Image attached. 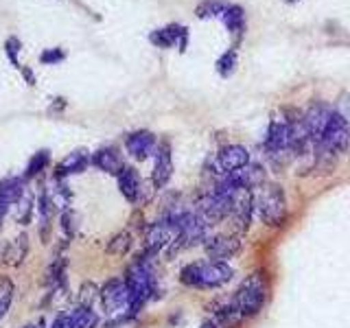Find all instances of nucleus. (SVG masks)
Segmentation results:
<instances>
[{"mask_svg":"<svg viewBox=\"0 0 350 328\" xmlns=\"http://www.w3.org/2000/svg\"><path fill=\"white\" fill-rule=\"evenodd\" d=\"M234 276L232 267L228 262L219 260H204V262H191L180 271V282L186 287L195 289H217Z\"/></svg>","mask_w":350,"mask_h":328,"instance_id":"f257e3e1","label":"nucleus"},{"mask_svg":"<svg viewBox=\"0 0 350 328\" xmlns=\"http://www.w3.org/2000/svg\"><path fill=\"white\" fill-rule=\"evenodd\" d=\"M256 210L260 221L269 228H280L287 221V200L278 184H265L256 197Z\"/></svg>","mask_w":350,"mask_h":328,"instance_id":"f03ea898","label":"nucleus"},{"mask_svg":"<svg viewBox=\"0 0 350 328\" xmlns=\"http://www.w3.org/2000/svg\"><path fill=\"white\" fill-rule=\"evenodd\" d=\"M267 298V282L262 278V273H252L250 278L241 282V287L232 295V302L237 309L243 313V317H254L262 311Z\"/></svg>","mask_w":350,"mask_h":328,"instance_id":"7ed1b4c3","label":"nucleus"},{"mask_svg":"<svg viewBox=\"0 0 350 328\" xmlns=\"http://www.w3.org/2000/svg\"><path fill=\"white\" fill-rule=\"evenodd\" d=\"M317 147L322 151L331 153V156L339 158V153H344L350 145V127H348V120L339 114L333 112L331 118H328V125L324 129V136L320 142H315Z\"/></svg>","mask_w":350,"mask_h":328,"instance_id":"20e7f679","label":"nucleus"},{"mask_svg":"<svg viewBox=\"0 0 350 328\" xmlns=\"http://www.w3.org/2000/svg\"><path fill=\"white\" fill-rule=\"evenodd\" d=\"M118 189L123 193V197L131 204H147L151 200V189L140 180V175L134 167H125L116 175Z\"/></svg>","mask_w":350,"mask_h":328,"instance_id":"39448f33","label":"nucleus"},{"mask_svg":"<svg viewBox=\"0 0 350 328\" xmlns=\"http://www.w3.org/2000/svg\"><path fill=\"white\" fill-rule=\"evenodd\" d=\"M254 193L250 189H237L234 197H232V213H230L228 219H232L234 230L237 232H245L252 223V215H254Z\"/></svg>","mask_w":350,"mask_h":328,"instance_id":"423d86ee","label":"nucleus"},{"mask_svg":"<svg viewBox=\"0 0 350 328\" xmlns=\"http://www.w3.org/2000/svg\"><path fill=\"white\" fill-rule=\"evenodd\" d=\"M101 302H103V309L114 315L118 311H129V302H131V293H129V287L125 280H109L105 282V287L101 289Z\"/></svg>","mask_w":350,"mask_h":328,"instance_id":"0eeeda50","label":"nucleus"},{"mask_svg":"<svg viewBox=\"0 0 350 328\" xmlns=\"http://www.w3.org/2000/svg\"><path fill=\"white\" fill-rule=\"evenodd\" d=\"M239 249H241V238L234 234H215L204 241V251L211 260L226 262L228 258L237 256Z\"/></svg>","mask_w":350,"mask_h":328,"instance_id":"6e6552de","label":"nucleus"},{"mask_svg":"<svg viewBox=\"0 0 350 328\" xmlns=\"http://www.w3.org/2000/svg\"><path fill=\"white\" fill-rule=\"evenodd\" d=\"M178 232H175V228L169 223V219H160V221L151 223L147 230H145V249L151 251V254H158L160 249L169 247Z\"/></svg>","mask_w":350,"mask_h":328,"instance_id":"1a4fd4ad","label":"nucleus"},{"mask_svg":"<svg viewBox=\"0 0 350 328\" xmlns=\"http://www.w3.org/2000/svg\"><path fill=\"white\" fill-rule=\"evenodd\" d=\"M151 44H156L158 49H180L186 51V44H189V29L180 27V25H169L164 29H156L149 36Z\"/></svg>","mask_w":350,"mask_h":328,"instance_id":"9d476101","label":"nucleus"},{"mask_svg":"<svg viewBox=\"0 0 350 328\" xmlns=\"http://www.w3.org/2000/svg\"><path fill=\"white\" fill-rule=\"evenodd\" d=\"M331 114H333V109L328 107L326 103H320V101H315L304 112V125H306V131H309V136H311L313 142L322 140L324 129L328 125V118H331Z\"/></svg>","mask_w":350,"mask_h":328,"instance_id":"9b49d317","label":"nucleus"},{"mask_svg":"<svg viewBox=\"0 0 350 328\" xmlns=\"http://www.w3.org/2000/svg\"><path fill=\"white\" fill-rule=\"evenodd\" d=\"M173 175V160H171V149L169 142H162L156 149V160H153V171H151V184L153 189H164L169 184Z\"/></svg>","mask_w":350,"mask_h":328,"instance_id":"f8f14e48","label":"nucleus"},{"mask_svg":"<svg viewBox=\"0 0 350 328\" xmlns=\"http://www.w3.org/2000/svg\"><path fill=\"white\" fill-rule=\"evenodd\" d=\"M125 147H127V153L131 158L136 160H147L153 151L158 149V142H156V136L151 134V131H134V134H129L125 138Z\"/></svg>","mask_w":350,"mask_h":328,"instance_id":"ddd939ff","label":"nucleus"},{"mask_svg":"<svg viewBox=\"0 0 350 328\" xmlns=\"http://www.w3.org/2000/svg\"><path fill=\"white\" fill-rule=\"evenodd\" d=\"M217 164L224 173H234V171H241L243 167H247L250 153L241 145H226L217 153Z\"/></svg>","mask_w":350,"mask_h":328,"instance_id":"4468645a","label":"nucleus"},{"mask_svg":"<svg viewBox=\"0 0 350 328\" xmlns=\"http://www.w3.org/2000/svg\"><path fill=\"white\" fill-rule=\"evenodd\" d=\"M90 162H92V158L85 149H75L72 153H68V156L57 164V167H55V178L62 180V178H66V175L83 173Z\"/></svg>","mask_w":350,"mask_h":328,"instance_id":"2eb2a0df","label":"nucleus"},{"mask_svg":"<svg viewBox=\"0 0 350 328\" xmlns=\"http://www.w3.org/2000/svg\"><path fill=\"white\" fill-rule=\"evenodd\" d=\"M228 175L232 178V182L237 186H241V189H250V191L262 189V186H265V178H267V173L260 164H247V167H243L241 171L228 173Z\"/></svg>","mask_w":350,"mask_h":328,"instance_id":"dca6fc26","label":"nucleus"},{"mask_svg":"<svg viewBox=\"0 0 350 328\" xmlns=\"http://www.w3.org/2000/svg\"><path fill=\"white\" fill-rule=\"evenodd\" d=\"M92 164L96 169H101L109 175H118L120 171L125 169L123 164V156H120V151L116 147H103L98 149L94 156H92Z\"/></svg>","mask_w":350,"mask_h":328,"instance_id":"f3484780","label":"nucleus"},{"mask_svg":"<svg viewBox=\"0 0 350 328\" xmlns=\"http://www.w3.org/2000/svg\"><path fill=\"white\" fill-rule=\"evenodd\" d=\"M215 322L219 328H239L243 324V313L237 309V304L230 298L228 302H215Z\"/></svg>","mask_w":350,"mask_h":328,"instance_id":"a211bd4d","label":"nucleus"},{"mask_svg":"<svg viewBox=\"0 0 350 328\" xmlns=\"http://www.w3.org/2000/svg\"><path fill=\"white\" fill-rule=\"evenodd\" d=\"M27 254H29V236L27 234H20L14 241H9V245L5 247L3 258H5L7 265L18 267V265H22V260L27 258Z\"/></svg>","mask_w":350,"mask_h":328,"instance_id":"6ab92c4d","label":"nucleus"},{"mask_svg":"<svg viewBox=\"0 0 350 328\" xmlns=\"http://www.w3.org/2000/svg\"><path fill=\"white\" fill-rule=\"evenodd\" d=\"M25 193V180L22 178H5L0 180V204L11 206L22 200Z\"/></svg>","mask_w":350,"mask_h":328,"instance_id":"aec40b11","label":"nucleus"},{"mask_svg":"<svg viewBox=\"0 0 350 328\" xmlns=\"http://www.w3.org/2000/svg\"><path fill=\"white\" fill-rule=\"evenodd\" d=\"M224 18V25L228 27L230 33H241L245 29V14H243V7L239 5H228L226 11L221 14Z\"/></svg>","mask_w":350,"mask_h":328,"instance_id":"412c9836","label":"nucleus"},{"mask_svg":"<svg viewBox=\"0 0 350 328\" xmlns=\"http://www.w3.org/2000/svg\"><path fill=\"white\" fill-rule=\"evenodd\" d=\"M98 315L90 306H79L70 313V328H96Z\"/></svg>","mask_w":350,"mask_h":328,"instance_id":"4be33fe9","label":"nucleus"},{"mask_svg":"<svg viewBox=\"0 0 350 328\" xmlns=\"http://www.w3.org/2000/svg\"><path fill=\"white\" fill-rule=\"evenodd\" d=\"M129 249H131V234L129 232H120L107 243V254H112V256H125Z\"/></svg>","mask_w":350,"mask_h":328,"instance_id":"5701e85b","label":"nucleus"},{"mask_svg":"<svg viewBox=\"0 0 350 328\" xmlns=\"http://www.w3.org/2000/svg\"><path fill=\"white\" fill-rule=\"evenodd\" d=\"M226 0H204V3L197 5L195 14L200 18H213V16H221L226 11Z\"/></svg>","mask_w":350,"mask_h":328,"instance_id":"b1692460","label":"nucleus"},{"mask_svg":"<svg viewBox=\"0 0 350 328\" xmlns=\"http://www.w3.org/2000/svg\"><path fill=\"white\" fill-rule=\"evenodd\" d=\"M49 162H51V156H49V151H46V149L38 151L36 156L31 158V162H29V167H27V175H25V178H33V175L42 173L44 169L49 167Z\"/></svg>","mask_w":350,"mask_h":328,"instance_id":"393cba45","label":"nucleus"},{"mask_svg":"<svg viewBox=\"0 0 350 328\" xmlns=\"http://www.w3.org/2000/svg\"><path fill=\"white\" fill-rule=\"evenodd\" d=\"M234 68H237V51L230 49L217 59V72L221 77H230L234 72Z\"/></svg>","mask_w":350,"mask_h":328,"instance_id":"a878e982","label":"nucleus"},{"mask_svg":"<svg viewBox=\"0 0 350 328\" xmlns=\"http://www.w3.org/2000/svg\"><path fill=\"white\" fill-rule=\"evenodd\" d=\"M11 300H14V284L9 280H0V320L7 315Z\"/></svg>","mask_w":350,"mask_h":328,"instance_id":"bb28decb","label":"nucleus"},{"mask_svg":"<svg viewBox=\"0 0 350 328\" xmlns=\"http://www.w3.org/2000/svg\"><path fill=\"white\" fill-rule=\"evenodd\" d=\"M20 49H22V42H20L18 38H7V42H5V53H7L9 62L14 64L16 68H22L20 62H18V53H20Z\"/></svg>","mask_w":350,"mask_h":328,"instance_id":"cd10ccee","label":"nucleus"},{"mask_svg":"<svg viewBox=\"0 0 350 328\" xmlns=\"http://www.w3.org/2000/svg\"><path fill=\"white\" fill-rule=\"evenodd\" d=\"M96 295H101V291H98L92 282H85L83 287H81V291H79L81 306H90V309H92V302L96 300Z\"/></svg>","mask_w":350,"mask_h":328,"instance_id":"c85d7f7f","label":"nucleus"},{"mask_svg":"<svg viewBox=\"0 0 350 328\" xmlns=\"http://www.w3.org/2000/svg\"><path fill=\"white\" fill-rule=\"evenodd\" d=\"M79 217H77V213H72V210H66L64 215H62V228H64V232L68 234V236H75L77 234V228H79Z\"/></svg>","mask_w":350,"mask_h":328,"instance_id":"c756f323","label":"nucleus"},{"mask_svg":"<svg viewBox=\"0 0 350 328\" xmlns=\"http://www.w3.org/2000/svg\"><path fill=\"white\" fill-rule=\"evenodd\" d=\"M66 59V53L62 49H46L40 55V62L42 64H59Z\"/></svg>","mask_w":350,"mask_h":328,"instance_id":"7c9ffc66","label":"nucleus"},{"mask_svg":"<svg viewBox=\"0 0 350 328\" xmlns=\"http://www.w3.org/2000/svg\"><path fill=\"white\" fill-rule=\"evenodd\" d=\"M20 70H22V74H25V79H27L29 85H36V74L31 72V68H25V66H22Z\"/></svg>","mask_w":350,"mask_h":328,"instance_id":"2f4dec72","label":"nucleus"},{"mask_svg":"<svg viewBox=\"0 0 350 328\" xmlns=\"http://www.w3.org/2000/svg\"><path fill=\"white\" fill-rule=\"evenodd\" d=\"M202 328H219V326H217V322H211V320H208V322L202 324Z\"/></svg>","mask_w":350,"mask_h":328,"instance_id":"473e14b6","label":"nucleus"},{"mask_svg":"<svg viewBox=\"0 0 350 328\" xmlns=\"http://www.w3.org/2000/svg\"><path fill=\"white\" fill-rule=\"evenodd\" d=\"M25 328H42L40 324H31V326H25Z\"/></svg>","mask_w":350,"mask_h":328,"instance_id":"72a5a7b5","label":"nucleus"},{"mask_svg":"<svg viewBox=\"0 0 350 328\" xmlns=\"http://www.w3.org/2000/svg\"><path fill=\"white\" fill-rule=\"evenodd\" d=\"M284 3H298V0H284Z\"/></svg>","mask_w":350,"mask_h":328,"instance_id":"f704fd0d","label":"nucleus"}]
</instances>
